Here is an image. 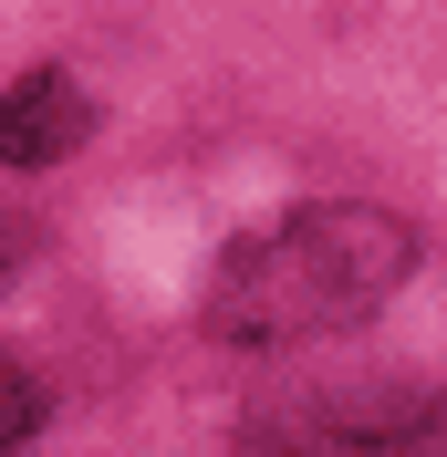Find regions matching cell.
<instances>
[{
  "label": "cell",
  "instance_id": "5",
  "mask_svg": "<svg viewBox=\"0 0 447 457\" xmlns=\"http://www.w3.org/2000/svg\"><path fill=\"white\" fill-rule=\"evenodd\" d=\"M0 281H11V228H0Z\"/></svg>",
  "mask_w": 447,
  "mask_h": 457
},
{
  "label": "cell",
  "instance_id": "3",
  "mask_svg": "<svg viewBox=\"0 0 447 457\" xmlns=\"http://www.w3.org/2000/svg\"><path fill=\"white\" fill-rule=\"evenodd\" d=\"M84 136H94V104H84L73 73H21L0 94V167H53Z\"/></svg>",
  "mask_w": 447,
  "mask_h": 457
},
{
  "label": "cell",
  "instance_id": "1",
  "mask_svg": "<svg viewBox=\"0 0 447 457\" xmlns=\"http://www.w3.org/2000/svg\"><path fill=\"white\" fill-rule=\"evenodd\" d=\"M417 270V239L385 208H302L219 260L208 281V333L219 343H312L343 333Z\"/></svg>",
  "mask_w": 447,
  "mask_h": 457
},
{
  "label": "cell",
  "instance_id": "2",
  "mask_svg": "<svg viewBox=\"0 0 447 457\" xmlns=\"http://www.w3.org/2000/svg\"><path fill=\"white\" fill-rule=\"evenodd\" d=\"M260 447L271 457H437V416H426V405H385V416H364V405H312V416H271Z\"/></svg>",
  "mask_w": 447,
  "mask_h": 457
},
{
  "label": "cell",
  "instance_id": "4",
  "mask_svg": "<svg viewBox=\"0 0 447 457\" xmlns=\"http://www.w3.org/2000/svg\"><path fill=\"white\" fill-rule=\"evenodd\" d=\"M31 436H42V385L0 364V457H21Z\"/></svg>",
  "mask_w": 447,
  "mask_h": 457
}]
</instances>
